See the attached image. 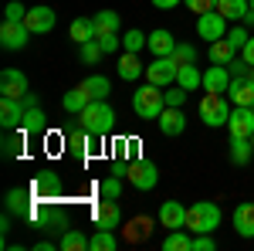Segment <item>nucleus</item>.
<instances>
[{
	"label": "nucleus",
	"instance_id": "nucleus-37",
	"mask_svg": "<svg viewBox=\"0 0 254 251\" xmlns=\"http://www.w3.org/2000/svg\"><path fill=\"white\" fill-rule=\"evenodd\" d=\"M78 51H81V61L85 65H95L105 51H102V44H98V38H92V41H85V44H78Z\"/></svg>",
	"mask_w": 254,
	"mask_h": 251
},
{
	"label": "nucleus",
	"instance_id": "nucleus-3",
	"mask_svg": "<svg viewBox=\"0 0 254 251\" xmlns=\"http://www.w3.org/2000/svg\"><path fill=\"white\" fill-rule=\"evenodd\" d=\"M132 109H136L139 119H153V122H156L159 112L166 109L163 88H159V85H153V82H146L142 88H136V95H132Z\"/></svg>",
	"mask_w": 254,
	"mask_h": 251
},
{
	"label": "nucleus",
	"instance_id": "nucleus-6",
	"mask_svg": "<svg viewBox=\"0 0 254 251\" xmlns=\"http://www.w3.org/2000/svg\"><path fill=\"white\" fill-rule=\"evenodd\" d=\"M176 72H180V61L173 55H166V58H153V65H146V78L159 85V88H170L176 85Z\"/></svg>",
	"mask_w": 254,
	"mask_h": 251
},
{
	"label": "nucleus",
	"instance_id": "nucleus-24",
	"mask_svg": "<svg viewBox=\"0 0 254 251\" xmlns=\"http://www.w3.org/2000/svg\"><path fill=\"white\" fill-rule=\"evenodd\" d=\"M92 102V95L85 92V85H78V88H71V92H64V98H61V109L64 112H71V116H78L81 109Z\"/></svg>",
	"mask_w": 254,
	"mask_h": 251
},
{
	"label": "nucleus",
	"instance_id": "nucleus-4",
	"mask_svg": "<svg viewBox=\"0 0 254 251\" xmlns=\"http://www.w3.org/2000/svg\"><path fill=\"white\" fill-rule=\"evenodd\" d=\"M231 112H234L231 102H227V95H220V92H207V95L200 98V119H203V126H210V129L227 126Z\"/></svg>",
	"mask_w": 254,
	"mask_h": 251
},
{
	"label": "nucleus",
	"instance_id": "nucleus-9",
	"mask_svg": "<svg viewBox=\"0 0 254 251\" xmlns=\"http://www.w3.org/2000/svg\"><path fill=\"white\" fill-rule=\"evenodd\" d=\"M24 24H27V31L31 34H48L55 24H58V14L51 10V7H27V17H24Z\"/></svg>",
	"mask_w": 254,
	"mask_h": 251
},
{
	"label": "nucleus",
	"instance_id": "nucleus-35",
	"mask_svg": "<svg viewBox=\"0 0 254 251\" xmlns=\"http://www.w3.org/2000/svg\"><path fill=\"white\" fill-rule=\"evenodd\" d=\"M58 190H61V180H58L55 173L38 176V183H34V193H38V197H55Z\"/></svg>",
	"mask_w": 254,
	"mask_h": 251
},
{
	"label": "nucleus",
	"instance_id": "nucleus-50",
	"mask_svg": "<svg viewBox=\"0 0 254 251\" xmlns=\"http://www.w3.org/2000/svg\"><path fill=\"white\" fill-rule=\"evenodd\" d=\"M176 3H183V0H153V7H156V10H173Z\"/></svg>",
	"mask_w": 254,
	"mask_h": 251
},
{
	"label": "nucleus",
	"instance_id": "nucleus-54",
	"mask_svg": "<svg viewBox=\"0 0 254 251\" xmlns=\"http://www.w3.org/2000/svg\"><path fill=\"white\" fill-rule=\"evenodd\" d=\"M251 143H254V136H251Z\"/></svg>",
	"mask_w": 254,
	"mask_h": 251
},
{
	"label": "nucleus",
	"instance_id": "nucleus-23",
	"mask_svg": "<svg viewBox=\"0 0 254 251\" xmlns=\"http://www.w3.org/2000/svg\"><path fill=\"white\" fill-rule=\"evenodd\" d=\"M88 139H92V133H88L81 122H78V129H68V133H64V143H68V150L78 156V160H81V156H88Z\"/></svg>",
	"mask_w": 254,
	"mask_h": 251
},
{
	"label": "nucleus",
	"instance_id": "nucleus-44",
	"mask_svg": "<svg viewBox=\"0 0 254 251\" xmlns=\"http://www.w3.org/2000/svg\"><path fill=\"white\" fill-rule=\"evenodd\" d=\"M183 3H187V10H193L196 17L207 14V10H217V0H183Z\"/></svg>",
	"mask_w": 254,
	"mask_h": 251
},
{
	"label": "nucleus",
	"instance_id": "nucleus-25",
	"mask_svg": "<svg viewBox=\"0 0 254 251\" xmlns=\"http://www.w3.org/2000/svg\"><path fill=\"white\" fill-rule=\"evenodd\" d=\"M176 85H180V88H187V92H196V88L203 85V75L196 72L193 61H190V65H180V72H176Z\"/></svg>",
	"mask_w": 254,
	"mask_h": 251
},
{
	"label": "nucleus",
	"instance_id": "nucleus-8",
	"mask_svg": "<svg viewBox=\"0 0 254 251\" xmlns=\"http://www.w3.org/2000/svg\"><path fill=\"white\" fill-rule=\"evenodd\" d=\"M31 38V31H27V24L24 20H3L0 24V44L7 48V51H20L24 44Z\"/></svg>",
	"mask_w": 254,
	"mask_h": 251
},
{
	"label": "nucleus",
	"instance_id": "nucleus-38",
	"mask_svg": "<svg viewBox=\"0 0 254 251\" xmlns=\"http://www.w3.org/2000/svg\"><path fill=\"white\" fill-rule=\"evenodd\" d=\"M146 41H149V34H142V31H129V34L122 38V48L136 55V51H142V48H146Z\"/></svg>",
	"mask_w": 254,
	"mask_h": 251
},
{
	"label": "nucleus",
	"instance_id": "nucleus-27",
	"mask_svg": "<svg viewBox=\"0 0 254 251\" xmlns=\"http://www.w3.org/2000/svg\"><path fill=\"white\" fill-rule=\"evenodd\" d=\"M217 10L224 14L227 20H244V14L251 10V0H217Z\"/></svg>",
	"mask_w": 254,
	"mask_h": 251
},
{
	"label": "nucleus",
	"instance_id": "nucleus-1",
	"mask_svg": "<svg viewBox=\"0 0 254 251\" xmlns=\"http://www.w3.org/2000/svg\"><path fill=\"white\" fill-rule=\"evenodd\" d=\"M78 122L92 136L102 139V136H109L112 129H116V109H112L105 98H95V102H88V105L78 112Z\"/></svg>",
	"mask_w": 254,
	"mask_h": 251
},
{
	"label": "nucleus",
	"instance_id": "nucleus-7",
	"mask_svg": "<svg viewBox=\"0 0 254 251\" xmlns=\"http://www.w3.org/2000/svg\"><path fill=\"white\" fill-rule=\"evenodd\" d=\"M227 24H231V20L224 17L220 10H207V14H200V17H196V34L210 44V41L227 38Z\"/></svg>",
	"mask_w": 254,
	"mask_h": 251
},
{
	"label": "nucleus",
	"instance_id": "nucleus-40",
	"mask_svg": "<svg viewBox=\"0 0 254 251\" xmlns=\"http://www.w3.org/2000/svg\"><path fill=\"white\" fill-rule=\"evenodd\" d=\"M0 146H3V156H7V160H14V156H20V150H24V143H20V136H3V143H0Z\"/></svg>",
	"mask_w": 254,
	"mask_h": 251
},
{
	"label": "nucleus",
	"instance_id": "nucleus-41",
	"mask_svg": "<svg viewBox=\"0 0 254 251\" xmlns=\"http://www.w3.org/2000/svg\"><path fill=\"white\" fill-rule=\"evenodd\" d=\"M27 17V7L20 3V0H10L7 7H3V20H24Z\"/></svg>",
	"mask_w": 254,
	"mask_h": 251
},
{
	"label": "nucleus",
	"instance_id": "nucleus-43",
	"mask_svg": "<svg viewBox=\"0 0 254 251\" xmlns=\"http://www.w3.org/2000/svg\"><path fill=\"white\" fill-rule=\"evenodd\" d=\"M173 58L180 61V65H190V61H196V48H193V44H176Z\"/></svg>",
	"mask_w": 254,
	"mask_h": 251
},
{
	"label": "nucleus",
	"instance_id": "nucleus-22",
	"mask_svg": "<svg viewBox=\"0 0 254 251\" xmlns=\"http://www.w3.org/2000/svg\"><path fill=\"white\" fill-rule=\"evenodd\" d=\"M48 129V116L41 105H27L24 109V122H20V133H44Z\"/></svg>",
	"mask_w": 254,
	"mask_h": 251
},
{
	"label": "nucleus",
	"instance_id": "nucleus-12",
	"mask_svg": "<svg viewBox=\"0 0 254 251\" xmlns=\"http://www.w3.org/2000/svg\"><path fill=\"white\" fill-rule=\"evenodd\" d=\"M31 193L34 190H27V187H14V190L7 193V214L10 217H31L34 204H38V200H31Z\"/></svg>",
	"mask_w": 254,
	"mask_h": 251
},
{
	"label": "nucleus",
	"instance_id": "nucleus-42",
	"mask_svg": "<svg viewBox=\"0 0 254 251\" xmlns=\"http://www.w3.org/2000/svg\"><path fill=\"white\" fill-rule=\"evenodd\" d=\"M227 41H231V44H234L237 51H241V48H244V44H248V41H251V34H248V31H244V27H227Z\"/></svg>",
	"mask_w": 254,
	"mask_h": 251
},
{
	"label": "nucleus",
	"instance_id": "nucleus-26",
	"mask_svg": "<svg viewBox=\"0 0 254 251\" xmlns=\"http://www.w3.org/2000/svg\"><path fill=\"white\" fill-rule=\"evenodd\" d=\"M254 156V143L248 136H231V160H234L237 167H244L248 160Z\"/></svg>",
	"mask_w": 254,
	"mask_h": 251
},
{
	"label": "nucleus",
	"instance_id": "nucleus-21",
	"mask_svg": "<svg viewBox=\"0 0 254 251\" xmlns=\"http://www.w3.org/2000/svg\"><path fill=\"white\" fill-rule=\"evenodd\" d=\"M234 231L241 234V238H254V204H237Z\"/></svg>",
	"mask_w": 254,
	"mask_h": 251
},
{
	"label": "nucleus",
	"instance_id": "nucleus-16",
	"mask_svg": "<svg viewBox=\"0 0 254 251\" xmlns=\"http://www.w3.org/2000/svg\"><path fill=\"white\" fill-rule=\"evenodd\" d=\"M231 78H234V75H231V68H227V65H210V68L203 72V88L224 95V92L231 88Z\"/></svg>",
	"mask_w": 254,
	"mask_h": 251
},
{
	"label": "nucleus",
	"instance_id": "nucleus-46",
	"mask_svg": "<svg viewBox=\"0 0 254 251\" xmlns=\"http://www.w3.org/2000/svg\"><path fill=\"white\" fill-rule=\"evenodd\" d=\"M214 234H196L193 238V251H214Z\"/></svg>",
	"mask_w": 254,
	"mask_h": 251
},
{
	"label": "nucleus",
	"instance_id": "nucleus-28",
	"mask_svg": "<svg viewBox=\"0 0 254 251\" xmlns=\"http://www.w3.org/2000/svg\"><path fill=\"white\" fill-rule=\"evenodd\" d=\"M71 41L75 44H85V41H92L95 38V17H75L71 20Z\"/></svg>",
	"mask_w": 254,
	"mask_h": 251
},
{
	"label": "nucleus",
	"instance_id": "nucleus-32",
	"mask_svg": "<svg viewBox=\"0 0 254 251\" xmlns=\"http://www.w3.org/2000/svg\"><path fill=\"white\" fill-rule=\"evenodd\" d=\"M119 78H122V82H136L139 75H142V72H146V68H142V65H139V58L136 55H132V51H126V58L119 61Z\"/></svg>",
	"mask_w": 254,
	"mask_h": 251
},
{
	"label": "nucleus",
	"instance_id": "nucleus-15",
	"mask_svg": "<svg viewBox=\"0 0 254 251\" xmlns=\"http://www.w3.org/2000/svg\"><path fill=\"white\" fill-rule=\"evenodd\" d=\"M156 126H159V133H163V136H180L183 129H187V116H183V109H176V105H166V109L159 112Z\"/></svg>",
	"mask_w": 254,
	"mask_h": 251
},
{
	"label": "nucleus",
	"instance_id": "nucleus-17",
	"mask_svg": "<svg viewBox=\"0 0 254 251\" xmlns=\"http://www.w3.org/2000/svg\"><path fill=\"white\" fill-rule=\"evenodd\" d=\"M159 224H163V228H170V231L187 228V207H183L180 200H166V204L159 207Z\"/></svg>",
	"mask_w": 254,
	"mask_h": 251
},
{
	"label": "nucleus",
	"instance_id": "nucleus-11",
	"mask_svg": "<svg viewBox=\"0 0 254 251\" xmlns=\"http://www.w3.org/2000/svg\"><path fill=\"white\" fill-rule=\"evenodd\" d=\"M92 217H95V228H109V231H116L119 224H122V211H119L116 200H98L95 207H92Z\"/></svg>",
	"mask_w": 254,
	"mask_h": 251
},
{
	"label": "nucleus",
	"instance_id": "nucleus-51",
	"mask_svg": "<svg viewBox=\"0 0 254 251\" xmlns=\"http://www.w3.org/2000/svg\"><path fill=\"white\" fill-rule=\"evenodd\" d=\"M20 102H24V109H27V105H38V95H31V92H27V95L20 98Z\"/></svg>",
	"mask_w": 254,
	"mask_h": 251
},
{
	"label": "nucleus",
	"instance_id": "nucleus-2",
	"mask_svg": "<svg viewBox=\"0 0 254 251\" xmlns=\"http://www.w3.org/2000/svg\"><path fill=\"white\" fill-rule=\"evenodd\" d=\"M220 207L214 200H200L193 207H187V231L190 234H214L220 228Z\"/></svg>",
	"mask_w": 254,
	"mask_h": 251
},
{
	"label": "nucleus",
	"instance_id": "nucleus-52",
	"mask_svg": "<svg viewBox=\"0 0 254 251\" xmlns=\"http://www.w3.org/2000/svg\"><path fill=\"white\" fill-rule=\"evenodd\" d=\"M248 78H251V82H254V68H248Z\"/></svg>",
	"mask_w": 254,
	"mask_h": 251
},
{
	"label": "nucleus",
	"instance_id": "nucleus-48",
	"mask_svg": "<svg viewBox=\"0 0 254 251\" xmlns=\"http://www.w3.org/2000/svg\"><path fill=\"white\" fill-rule=\"evenodd\" d=\"M122 146H126V156H129V163H132V160H139V139H126Z\"/></svg>",
	"mask_w": 254,
	"mask_h": 251
},
{
	"label": "nucleus",
	"instance_id": "nucleus-20",
	"mask_svg": "<svg viewBox=\"0 0 254 251\" xmlns=\"http://www.w3.org/2000/svg\"><path fill=\"white\" fill-rule=\"evenodd\" d=\"M207 55H210V65H231L237 58V48L227 38H220V41H210L207 44Z\"/></svg>",
	"mask_w": 254,
	"mask_h": 251
},
{
	"label": "nucleus",
	"instance_id": "nucleus-47",
	"mask_svg": "<svg viewBox=\"0 0 254 251\" xmlns=\"http://www.w3.org/2000/svg\"><path fill=\"white\" fill-rule=\"evenodd\" d=\"M146 228H149V221H146V217H139V221H132V231H126V234H129V241H136V238H142V234H146Z\"/></svg>",
	"mask_w": 254,
	"mask_h": 251
},
{
	"label": "nucleus",
	"instance_id": "nucleus-18",
	"mask_svg": "<svg viewBox=\"0 0 254 251\" xmlns=\"http://www.w3.org/2000/svg\"><path fill=\"white\" fill-rule=\"evenodd\" d=\"M227 98L234 105H254V82L248 75H234L231 78V88H227Z\"/></svg>",
	"mask_w": 254,
	"mask_h": 251
},
{
	"label": "nucleus",
	"instance_id": "nucleus-13",
	"mask_svg": "<svg viewBox=\"0 0 254 251\" xmlns=\"http://www.w3.org/2000/svg\"><path fill=\"white\" fill-rule=\"evenodd\" d=\"M227 129H231V136H248L251 139L254 136V109L251 105H234V112L227 119Z\"/></svg>",
	"mask_w": 254,
	"mask_h": 251
},
{
	"label": "nucleus",
	"instance_id": "nucleus-31",
	"mask_svg": "<svg viewBox=\"0 0 254 251\" xmlns=\"http://www.w3.org/2000/svg\"><path fill=\"white\" fill-rule=\"evenodd\" d=\"M81 85H85V92L92 95V102H95V98H109V92H112V82L105 75H88Z\"/></svg>",
	"mask_w": 254,
	"mask_h": 251
},
{
	"label": "nucleus",
	"instance_id": "nucleus-45",
	"mask_svg": "<svg viewBox=\"0 0 254 251\" xmlns=\"http://www.w3.org/2000/svg\"><path fill=\"white\" fill-rule=\"evenodd\" d=\"M98 44H102V51H105V55H112L119 44H122V38H119V34H98Z\"/></svg>",
	"mask_w": 254,
	"mask_h": 251
},
{
	"label": "nucleus",
	"instance_id": "nucleus-19",
	"mask_svg": "<svg viewBox=\"0 0 254 251\" xmlns=\"http://www.w3.org/2000/svg\"><path fill=\"white\" fill-rule=\"evenodd\" d=\"M146 48L153 51V58H166V55L176 51V38L166 31V27H156V31L149 34V41H146Z\"/></svg>",
	"mask_w": 254,
	"mask_h": 251
},
{
	"label": "nucleus",
	"instance_id": "nucleus-30",
	"mask_svg": "<svg viewBox=\"0 0 254 251\" xmlns=\"http://www.w3.org/2000/svg\"><path fill=\"white\" fill-rule=\"evenodd\" d=\"M119 248V238L109 228H98L92 238H88V251H116Z\"/></svg>",
	"mask_w": 254,
	"mask_h": 251
},
{
	"label": "nucleus",
	"instance_id": "nucleus-33",
	"mask_svg": "<svg viewBox=\"0 0 254 251\" xmlns=\"http://www.w3.org/2000/svg\"><path fill=\"white\" fill-rule=\"evenodd\" d=\"M163 251H193V238L187 234V228L170 231V238L163 241Z\"/></svg>",
	"mask_w": 254,
	"mask_h": 251
},
{
	"label": "nucleus",
	"instance_id": "nucleus-5",
	"mask_svg": "<svg viewBox=\"0 0 254 251\" xmlns=\"http://www.w3.org/2000/svg\"><path fill=\"white\" fill-rule=\"evenodd\" d=\"M126 180L136 187V190H153L159 183V170L156 163H146V160H132L129 167H126Z\"/></svg>",
	"mask_w": 254,
	"mask_h": 251
},
{
	"label": "nucleus",
	"instance_id": "nucleus-53",
	"mask_svg": "<svg viewBox=\"0 0 254 251\" xmlns=\"http://www.w3.org/2000/svg\"><path fill=\"white\" fill-rule=\"evenodd\" d=\"M251 10H254V0H251Z\"/></svg>",
	"mask_w": 254,
	"mask_h": 251
},
{
	"label": "nucleus",
	"instance_id": "nucleus-36",
	"mask_svg": "<svg viewBox=\"0 0 254 251\" xmlns=\"http://www.w3.org/2000/svg\"><path fill=\"white\" fill-rule=\"evenodd\" d=\"M98 197H105V200H119V197H122V180H119V176H105V180L98 183Z\"/></svg>",
	"mask_w": 254,
	"mask_h": 251
},
{
	"label": "nucleus",
	"instance_id": "nucleus-10",
	"mask_svg": "<svg viewBox=\"0 0 254 251\" xmlns=\"http://www.w3.org/2000/svg\"><path fill=\"white\" fill-rule=\"evenodd\" d=\"M0 95L24 98L27 95V75L17 72V68H3V72H0Z\"/></svg>",
	"mask_w": 254,
	"mask_h": 251
},
{
	"label": "nucleus",
	"instance_id": "nucleus-14",
	"mask_svg": "<svg viewBox=\"0 0 254 251\" xmlns=\"http://www.w3.org/2000/svg\"><path fill=\"white\" fill-rule=\"evenodd\" d=\"M20 122H24V102L0 95V126L10 133V129H20Z\"/></svg>",
	"mask_w": 254,
	"mask_h": 251
},
{
	"label": "nucleus",
	"instance_id": "nucleus-29",
	"mask_svg": "<svg viewBox=\"0 0 254 251\" xmlns=\"http://www.w3.org/2000/svg\"><path fill=\"white\" fill-rule=\"evenodd\" d=\"M119 27H122V17L116 10H98L95 14V38L98 34H119Z\"/></svg>",
	"mask_w": 254,
	"mask_h": 251
},
{
	"label": "nucleus",
	"instance_id": "nucleus-34",
	"mask_svg": "<svg viewBox=\"0 0 254 251\" xmlns=\"http://www.w3.org/2000/svg\"><path fill=\"white\" fill-rule=\"evenodd\" d=\"M61 248L64 251H88V238L75 228V231H64L61 234Z\"/></svg>",
	"mask_w": 254,
	"mask_h": 251
},
{
	"label": "nucleus",
	"instance_id": "nucleus-49",
	"mask_svg": "<svg viewBox=\"0 0 254 251\" xmlns=\"http://www.w3.org/2000/svg\"><path fill=\"white\" fill-rule=\"evenodd\" d=\"M241 58H244V61H248V65H251V68H254V38L248 41L244 48H241Z\"/></svg>",
	"mask_w": 254,
	"mask_h": 251
},
{
	"label": "nucleus",
	"instance_id": "nucleus-55",
	"mask_svg": "<svg viewBox=\"0 0 254 251\" xmlns=\"http://www.w3.org/2000/svg\"><path fill=\"white\" fill-rule=\"evenodd\" d=\"M251 109H254V105H251Z\"/></svg>",
	"mask_w": 254,
	"mask_h": 251
},
{
	"label": "nucleus",
	"instance_id": "nucleus-39",
	"mask_svg": "<svg viewBox=\"0 0 254 251\" xmlns=\"http://www.w3.org/2000/svg\"><path fill=\"white\" fill-rule=\"evenodd\" d=\"M163 98H166V105H176V109H183V102H187V88H180V85H170V88H163Z\"/></svg>",
	"mask_w": 254,
	"mask_h": 251
}]
</instances>
